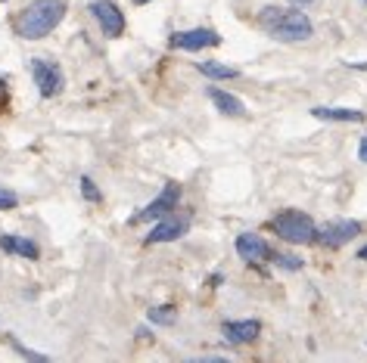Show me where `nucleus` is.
Returning <instances> with one entry per match:
<instances>
[{
	"mask_svg": "<svg viewBox=\"0 0 367 363\" xmlns=\"http://www.w3.org/2000/svg\"><path fill=\"white\" fill-rule=\"evenodd\" d=\"M259 25L268 31L280 44H302L315 35V25L299 6L286 10V6H264L259 13Z\"/></svg>",
	"mask_w": 367,
	"mask_h": 363,
	"instance_id": "f257e3e1",
	"label": "nucleus"
},
{
	"mask_svg": "<svg viewBox=\"0 0 367 363\" xmlns=\"http://www.w3.org/2000/svg\"><path fill=\"white\" fill-rule=\"evenodd\" d=\"M69 10V0H31V4L16 16V35L22 41H41L62 22Z\"/></svg>",
	"mask_w": 367,
	"mask_h": 363,
	"instance_id": "f03ea898",
	"label": "nucleus"
},
{
	"mask_svg": "<svg viewBox=\"0 0 367 363\" xmlns=\"http://www.w3.org/2000/svg\"><path fill=\"white\" fill-rule=\"evenodd\" d=\"M271 230H274L280 239L293 242V246H308V242L318 239V227L305 211H296V208H286L271 220Z\"/></svg>",
	"mask_w": 367,
	"mask_h": 363,
	"instance_id": "7ed1b4c3",
	"label": "nucleus"
},
{
	"mask_svg": "<svg viewBox=\"0 0 367 363\" xmlns=\"http://www.w3.org/2000/svg\"><path fill=\"white\" fill-rule=\"evenodd\" d=\"M358 236H361V224L352 218H339V220H330V224H324L321 230H318V242L327 249H342L352 239H358Z\"/></svg>",
	"mask_w": 367,
	"mask_h": 363,
	"instance_id": "20e7f679",
	"label": "nucleus"
},
{
	"mask_svg": "<svg viewBox=\"0 0 367 363\" xmlns=\"http://www.w3.org/2000/svg\"><path fill=\"white\" fill-rule=\"evenodd\" d=\"M221 44V35L212 28H190V31H175L168 37V47L171 50H187V53H197V50H206V47H218Z\"/></svg>",
	"mask_w": 367,
	"mask_h": 363,
	"instance_id": "39448f33",
	"label": "nucleus"
},
{
	"mask_svg": "<svg viewBox=\"0 0 367 363\" xmlns=\"http://www.w3.org/2000/svg\"><path fill=\"white\" fill-rule=\"evenodd\" d=\"M91 16L106 37H122L124 35V16L112 0H97V4H91Z\"/></svg>",
	"mask_w": 367,
	"mask_h": 363,
	"instance_id": "423d86ee",
	"label": "nucleus"
},
{
	"mask_svg": "<svg viewBox=\"0 0 367 363\" xmlns=\"http://www.w3.org/2000/svg\"><path fill=\"white\" fill-rule=\"evenodd\" d=\"M31 78H35L41 97H47V100L57 97V93L62 90V84H66L59 66H53V62H47V59H31Z\"/></svg>",
	"mask_w": 367,
	"mask_h": 363,
	"instance_id": "0eeeda50",
	"label": "nucleus"
},
{
	"mask_svg": "<svg viewBox=\"0 0 367 363\" xmlns=\"http://www.w3.org/2000/svg\"><path fill=\"white\" fill-rule=\"evenodd\" d=\"M190 230V218L187 215H165L162 220H156V227L150 230V236H146V242L150 246H156V242H175V239H181V236Z\"/></svg>",
	"mask_w": 367,
	"mask_h": 363,
	"instance_id": "6e6552de",
	"label": "nucleus"
},
{
	"mask_svg": "<svg viewBox=\"0 0 367 363\" xmlns=\"http://www.w3.org/2000/svg\"><path fill=\"white\" fill-rule=\"evenodd\" d=\"M177 202H181V189H177V184H168L134 220H131V224H137V220H162L165 215H171V211L177 208Z\"/></svg>",
	"mask_w": 367,
	"mask_h": 363,
	"instance_id": "1a4fd4ad",
	"label": "nucleus"
},
{
	"mask_svg": "<svg viewBox=\"0 0 367 363\" xmlns=\"http://www.w3.org/2000/svg\"><path fill=\"white\" fill-rule=\"evenodd\" d=\"M237 255L243 258L246 264L259 267V264L268 261V258H274V251H271V246L262 239L259 233H240L237 236Z\"/></svg>",
	"mask_w": 367,
	"mask_h": 363,
	"instance_id": "9d476101",
	"label": "nucleus"
},
{
	"mask_svg": "<svg viewBox=\"0 0 367 363\" xmlns=\"http://www.w3.org/2000/svg\"><path fill=\"white\" fill-rule=\"evenodd\" d=\"M262 333V323L259 320H228L221 323V335L228 338L231 345H249L255 342Z\"/></svg>",
	"mask_w": 367,
	"mask_h": 363,
	"instance_id": "9b49d317",
	"label": "nucleus"
},
{
	"mask_svg": "<svg viewBox=\"0 0 367 363\" xmlns=\"http://www.w3.org/2000/svg\"><path fill=\"white\" fill-rule=\"evenodd\" d=\"M311 115H315L318 121H349V124H358L367 118L361 109H342V106H315Z\"/></svg>",
	"mask_w": 367,
	"mask_h": 363,
	"instance_id": "f8f14e48",
	"label": "nucleus"
},
{
	"mask_svg": "<svg viewBox=\"0 0 367 363\" xmlns=\"http://www.w3.org/2000/svg\"><path fill=\"white\" fill-rule=\"evenodd\" d=\"M0 249H4L6 255H22V258H31V261L41 255V249H37L35 239H25V236H10V233L0 236Z\"/></svg>",
	"mask_w": 367,
	"mask_h": 363,
	"instance_id": "ddd939ff",
	"label": "nucleus"
},
{
	"mask_svg": "<svg viewBox=\"0 0 367 363\" xmlns=\"http://www.w3.org/2000/svg\"><path fill=\"white\" fill-rule=\"evenodd\" d=\"M209 93V100L215 102V109L221 115H228V118H240V115H246V106L240 102L233 93H228V90H218V88H209L206 90Z\"/></svg>",
	"mask_w": 367,
	"mask_h": 363,
	"instance_id": "4468645a",
	"label": "nucleus"
},
{
	"mask_svg": "<svg viewBox=\"0 0 367 363\" xmlns=\"http://www.w3.org/2000/svg\"><path fill=\"white\" fill-rule=\"evenodd\" d=\"M197 69H199V72L206 75V78H215V81H231V78L240 75V69L224 66V62H199Z\"/></svg>",
	"mask_w": 367,
	"mask_h": 363,
	"instance_id": "2eb2a0df",
	"label": "nucleus"
},
{
	"mask_svg": "<svg viewBox=\"0 0 367 363\" xmlns=\"http://www.w3.org/2000/svg\"><path fill=\"white\" fill-rule=\"evenodd\" d=\"M150 323H159V326H171L175 323V307L171 304H162V307H150Z\"/></svg>",
	"mask_w": 367,
	"mask_h": 363,
	"instance_id": "dca6fc26",
	"label": "nucleus"
},
{
	"mask_svg": "<svg viewBox=\"0 0 367 363\" xmlns=\"http://www.w3.org/2000/svg\"><path fill=\"white\" fill-rule=\"evenodd\" d=\"M274 261H277V267H284V270H302V258L286 255V251H277Z\"/></svg>",
	"mask_w": 367,
	"mask_h": 363,
	"instance_id": "f3484780",
	"label": "nucleus"
},
{
	"mask_svg": "<svg viewBox=\"0 0 367 363\" xmlns=\"http://www.w3.org/2000/svg\"><path fill=\"white\" fill-rule=\"evenodd\" d=\"M81 193H84V199H91V202H103V196H100V189L91 177H81Z\"/></svg>",
	"mask_w": 367,
	"mask_h": 363,
	"instance_id": "a211bd4d",
	"label": "nucleus"
},
{
	"mask_svg": "<svg viewBox=\"0 0 367 363\" xmlns=\"http://www.w3.org/2000/svg\"><path fill=\"white\" fill-rule=\"evenodd\" d=\"M19 205V196L10 193V189H0V211H10Z\"/></svg>",
	"mask_w": 367,
	"mask_h": 363,
	"instance_id": "6ab92c4d",
	"label": "nucleus"
},
{
	"mask_svg": "<svg viewBox=\"0 0 367 363\" xmlns=\"http://www.w3.org/2000/svg\"><path fill=\"white\" fill-rule=\"evenodd\" d=\"M358 159H361V162H367V133L361 137V143H358Z\"/></svg>",
	"mask_w": 367,
	"mask_h": 363,
	"instance_id": "aec40b11",
	"label": "nucleus"
},
{
	"mask_svg": "<svg viewBox=\"0 0 367 363\" xmlns=\"http://www.w3.org/2000/svg\"><path fill=\"white\" fill-rule=\"evenodd\" d=\"M308 4H315V0H293V6H308Z\"/></svg>",
	"mask_w": 367,
	"mask_h": 363,
	"instance_id": "412c9836",
	"label": "nucleus"
},
{
	"mask_svg": "<svg viewBox=\"0 0 367 363\" xmlns=\"http://www.w3.org/2000/svg\"><path fill=\"white\" fill-rule=\"evenodd\" d=\"M358 258H361V261H367V246H364L361 251H358Z\"/></svg>",
	"mask_w": 367,
	"mask_h": 363,
	"instance_id": "4be33fe9",
	"label": "nucleus"
},
{
	"mask_svg": "<svg viewBox=\"0 0 367 363\" xmlns=\"http://www.w3.org/2000/svg\"><path fill=\"white\" fill-rule=\"evenodd\" d=\"M144 4H153V0H134V6H144Z\"/></svg>",
	"mask_w": 367,
	"mask_h": 363,
	"instance_id": "5701e85b",
	"label": "nucleus"
}]
</instances>
